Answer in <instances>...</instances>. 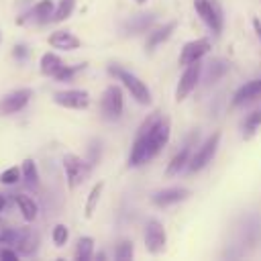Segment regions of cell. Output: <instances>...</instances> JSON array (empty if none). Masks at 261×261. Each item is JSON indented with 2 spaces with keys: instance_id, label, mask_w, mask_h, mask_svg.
I'll list each match as a JSON object with an SVG mask.
<instances>
[{
  "instance_id": "obj_11",
  "label": "cell",
  "mask_w": 261,
  "mask_h": 261,
  "mask_svg": "<svg viewBox=\"0 0 261 261\" xmlns=\"http://www.w3.org/2000/svg\"><path fill=\"white\" fill-rule=\"evenodd\" d=\"M165 243H167V234H165V228L159 220L151 218L145 226V247L149 253L157 255L165 249Z\"/></svg>"
},
{
  "instance_id": "obj_37",
  "label": "cell",
  "mask_w": 261,
  "mask_h": 261,
  "mask_svg": "<svg viewBox=\"0 0 261 261\" xmlns=\"http://www.w3.org/2000/svg\"><path fill=\"white\" fill-rule=\"evenodd\" d=\"M253 29H255L257 37L261 39V18H259V16H255V18H253Z\"/></svg>"
},
{
  "instance_id": "obj_20",
  "label": "cell",
  "mask_w": 261,
  "mask_h": 261,
  "mask_svg": "<svg viewBox=\"0 0 261 261\" xmlns=\"http://www.w3.org/2000/svg\"><path fill=\"white\" fill-rule=\"evenodd\" d=\"M259 94H261V80H251V82H247L245 86H241V88L237 90V94H234V98H232V104H234V106H241V104L253 100V98L259 96Z\"/></svg>"
},
{
  "instance_id": "obj_30",
  "label": "cell",
  "mask_w": 261,
  "mask_h": 261,
  "mask_svg": "<svg viewBox=\"0 0 261 261\" xmlns=\"http://www.w3.org/2000/svg\"><path fill=\"white\" fill-rule=\"evenodd\" d=\"M100 155H102V143L98 139H92V143L88 147V163L94 167L100 161Z\"/></svg>"
},
{
  "instance_id": "obj_21",
  "label": "cell",
  "mask_w": 261,
  "mask_h": 261,
  "mask_svg": "<svg viewBox=\"0 0 261 261\" xmlns=\"http://www.w3.org/2000/svg\"><path fill=\"white\" fill-rule=\"evenodd\" d=\"M20 173H22L20 179L24 181V186H27L29 190L37 192V190H39V171H37V165H35L33 159H24V161H22Z\"/></svg>"
},
{
  "instance_id": "obj_1",
  "label": "cell",
  "mask_w": 261,
  "mask_h": 261,
  "mask_svg": "<svg viewBox=\"0 0 261 261\" xmlns=\"http://www.w3.org/2000/svg\"><path fill=\"white\" fill-rule=\"evenodd\" d=\"M169 133H171L169 118L161 116L159 112L149 114L137 130V137H135V143H133L130 155H128V165L139 167V165L151 161L155 155H159V151L169 141Z\"/></svg>"
},
{
  "instance_id": "obj_2",
  "label": "cell",
  "mask_w": 261,
  "mask_h": 261,
  "mask_svg": "<svg viewBox=\"0 0 261 261\" xmlns=\"http://www.w3.org/2000/svg\"><path fill=\"white\" fill-rule=\"evenodd\" d=\"M108 73L114 75L118 82H122V86L130 92V96H133L139 104H149V102H151V92H149L147 84L141 82L135 73L122 69L120 65H108Z\"/></svg>"
},
{
  "instance_id": "obj_18",
  "label": "cell",
  "mask_w": 261,
  "mask_h": 261,
  "mask_svg": "<svg viewBox=\"0 0 261 261\" xmlns=\"http://www.w3.org/2000/svg\"><path fill=\"white\" fill-rule=\"evenodd\" d=\"M49 45L53 49H61V51H71V49H77L82 45V41L69 33V31H55L49 35Z\"/></svg>"
},
{
  "instance_id": "obj_6",
  "label": "cell",
  "mask_w": 261,
  "mask_h": 261,
  "mask_svg": "<svg viewBox=\"0 0 261 261\" xmlns=\"http://www.w3.org/2000/svg\"><path fill=\"white\" fill-rule=\"evenodd\" d=\"M63 169H65V177H67V186L69 188H77L92 171V165L88 161H84L82 157L67 153L63 157Z\"/></svg>"
},
{
  "instance_id": "obj_36",
  "label": "cell",
  "mask_w": 261,
  "mask_h": 261,
  "mask_svg": "<svg viewBox=\"0 0 261 261\" xmlns=\"http://www.w3.org/2000/svg\"><path fill=\"white\" fill-rule=\"evenodd\" d=\"M8 234H10V226L0 218V243H6L8 241Z\"/></svg>"
},
{
  "instance_id": "obj_9",
  "label": "cell",
  "mask_w": 261,
  "mask_h": 261,
  "mask_svg": "<svg viewBox=\"0 0 261 261\" xmlns=\"http://www.w3.org/2000/svg\"><path fill=\"white\" fill-rule=\"evenodd\" d=\"M239 241L243 247L249 245L251 249L259 245V241H261V216L259 214L243 216L241 226H239Z\"/></svg>"
},
{
  "instance_id": "obj_38",
  "label": "cell",
  "mask_w": 261,
  "mask_h": 261,
  "mask_svg": "<svg viewBox=\"0 0 261 261\" xmlns=\"http://www.w3.org/2000/svg\"><path fill=\"white\" fill-rule=\"evenodd\" d=\"M4 206H6V198H4V196H2V194H0V210H2V208H4Z\"/></svg>"
},
{
  "instance_id": "obj_8",
  "label": "cell",
  "mask_w": 261,
  "mask_h": 261,
  "mask_svg": "<svg viewBox=\"0 0 261 261\" xmlns=\"http://www.w3.org/2000/svg\"><path fill=\"white\" fill-rule=\"evenodd\" d=\"M200 75H202V63H200V59L186 65V69H184V73H181V77H179V84H177V88H175V100H177V102H181V100L188 98V94H190V92L196 88V84L200 82Z\"/></svg>"
},
{
  "instance_id": "obj_33",
  "label": "cell",
  "mask_w": 261,
  "mask_h": 261,
  "mask_svg": "<svg viewBox=\"0 0 261 261\" xmlns=\"http://www.w3.org/2000/svg\"><path fill=\"white\" fill-rule=\"evenodd\" d=\"M80 69H84V65H75V67H67V65H61V69H59V71H57L53 77H55L57 82H69V80H71V77H73V75H75Z\"/></svg>"
},
{
  "instance_id": "obj_34",
  "label": "cell",
  "mask_w": 261,
  "mask_h": 261,
  "mask_svg": "<svg viewBox=\"0 0 261 261\" xmlns=\"http://www.w3.org/2000/svg\"><path fill=\"white\" fill-rule=\"evenodd\" d=\"M12 55L16 57V59H27L29 57V49L24 47V45H14V49H12Z\"/></svg>"
},
{
  "instance_id": "obj_27",
  "label": "cell",
  "mask_w": 261,
  "mask_h": 261,
  "mask_svg": "<svg viewBox=\"0 0 261 261\" xmlns=\"http://www.w3.org/2000/svg\"><path fill=\"white\" fill-rule=\"evenodd\" d=\"M73 8H75V0H59L57 8L53 10L51 20H53V22H61V20H65V18L73 12Z\"/></svg>"
},
{
  "instance_id": "obj_19",
  "label": "cell",
  "mask_w": 261,
  "mask_h": 261,
  "mask_svg": "<svg viewBox=\"0 0 261 261\" xmlns=\"http://www.w3.org/2000/svg\"><path fill=\"white\" fill-rule=\"evenodd\" d=\"M175 27H177V22H175V20H169V22H165L163 27L155 29L153 33H149L147 43H145V49H147V51H153L157 45H161L163 41H167V39L171 37V33L175 31Z\"/></svg>"
},
{
  "instance_id": "obj_22",
  "label": "cell",
  "mask_w": 261,
  "mask_h": 261,
  "mask_svg": "<svg viewBox=\"0 0 261 261\" xmlns=\"http://www.w3.org/2000/svg\"><path fill=\"white\" fill-rule=\"evenodd\" d=\"M226 71H228V61H224V59H214V61H210L208 67H206V73H204V84H206V86H212V84L218 82Z\"/></svg>"
},
{
  "instance_id": "obj_28",
  "label": "cell",
  "mask_w": 261,
  "mask_h": 261,
  "mask_svg": "<svg viewBox=\"0 0 261 261\" xmlns=\"http://www.w3.org/2000/svg\"><path fill=\"white\" fill-rule=\"evenodd\" d=\"M102 188H104V184L98 181V184L90 190V196H88V200H86V210H84L86 218H90V216L94 214V210H96V206H98V200H100V194H102Z\"/></svg>"
},
{
  "instance_id": "obj_29",
  "label": "cell",
  "mask_w": 261,
  "mask_h": 261,
  "mask_svg": "<svg viewBox=\"0 0 261 261\" xmlns=\"http://www.w3.org/2000/svg\"><path fill=\"white\" fill-rule=\"evenodd\" d=\"M20 167H8V169H4L2 173H0V184H4V186H12V184H16L18 179H20Z\"/></svg>"
},
{
  "instance_id": "obj_17",
  "label": "cell",
  "mask_w": 261,
  "mask_h": 261,
  "mask_svg": "<svg viewBox=\"0 0 261 261\" xmlns=\"http://www.w3.org/2000/svg\"><path fill=\"white\" fill-rule=\"evenodd\" d=\"M155 14L153 12H143V14H135L130 16L124 24H122V33L124 35H141L145 31H149V27L153 24Z\"/></svg>"
},
{
  "instance_id": "obj_26",
  "label": "cell",
  "mask_w": 261,
  "mask_h": 261,
  "mask_svg": "<svg viewBox=\"0 0 261 261\" xmlns=\"http://www.w3.org/2000/svg\"><path fill=\"white\" fill-rule=\"evenodd\" d=\"M259 126H261V110H255V112H251V114L243 120V137H245V139H251V137L257 133Z\"/></svg>"
},
{
  "instance_id": "obj_25",
  "label": "cell",
  "mask_w": 261,
  "mask_h": 261,
  "mask_svg": "<svg viewBox=\"0 0 261 261\" xmlns=\"http://www.w3.org/2000/svg\"><path fill=\"white\" fill-rule=\"evenodd\" d=\"M92 251H94V239L92 237H80V241L75 245V259L88 261V259H92Z\"/></svg>"
},
{
  "instance_id": "obj_7",
  "label": "cell",
  "mask_w": 261,
  "mask_h": 261,
  "mask_svg": "<svg viewBox=\"0 0 261 261\" xmlns=\"http://www.w3.org/2000/svg\"><path fill=\"white\" fill-rule=\"evenodd\" d=\"M6 243L22 255H33L39 247V237L31 228H10V234H8Z\"/></svg>"
},
{
  "instance_id": "obj_16",
  "label": "cell",
  "mask_w": 261,
  "mask_h": 261,
  "mask_svg": "<svg viewBox=\"0 0 261 261\" xmlns=\"http://www.w3.org/2000/svg\"><path fill=\"white\" fill-rule=\"evenodd\" d=\"M190 196V190L186 188H165V190H159L151 196L153 204L159 206V208H165V206H171V204H177L181 200H186Z\"/></svg>"
},
{
  "instance_id": "obj_35",
  "label": "cell",
  "mask_w": 261,
  "mask_h": 261,
  "mask_svg": "<svg viewBox=\"0 0 261 261\" xmlns=\"http://www.w3.org/2000/svg\"><path fill=\"white\" fill-rule=\"evenodd\" d=\"M0 259H2V261H16V259H18V253L12 251V249H2V251H0Z\"/></svg>"
},
{
  "instance_id": "obj_3",
  "label": "cell",
  "mask_w": 261,
  "mask_h": 261,
  "mask_svg": "<svg viewBox=\"0 0 261 261\" xmlns=\"http://www.w3.org/2000/svg\"><path fill=\"white\" fill-rule=\"evenodd\" d=\"M194 8L196 12L200 14V18L204 20V24L214 33V35H220L222 31V10H220V4L216 0H194Z\"/></svg>"
},
{
  "instance_id": "obj_39",
  "label": "cell",
  "mask_w": 261,
  "mask_h": 261,
  "mask_svg": "<svg viewBox=\"0 0 261 261\" xmlns=\"http://www.w3.org/2000/svg\"><path fill=\"white\" fill-rule=\"evenodd\" d=\"M135 2H139V4H143V2H147V0H135Z\"/></svg>"
},
{
  "instance_id": "obj_23",
  "label": "cell",
  "mask_w": 261,
  "mask_h": 261,
  "mask_svg": "<svg viewBox=\"0 0 261 261\" xmlns=\"http://www.w3.org/2000/svg\"><path fill=\"white\" fill-rule=\"evenodd\" d=\"M14 202H16V206H18V210H20V214H22V218H24L27 222H33V220L37 218L39 208H37V204H35L33 198H29V196H24V194H16V196H14Z\"/></svg>"
},
{
  "instance_id": "obj_32",
  "label": "cell",
  "mask_w": 261,
  "mask_h": 261,
  "mask_svg": "<svg viewBox=\"0 0 261 261\" xmlns=\"http://www.w3.org/2000/svg\"><path fill=\"white\" fill-rule=\"evenodd\" d=\"M53 243L57 245V247H63L65 243H67V237H69V230H67V226L65 224H55L53 226Z\"/></svg>"
},
{
  "instance_id": "obj_15",
  "label": "cell",
  "mask_w": 261,
  "mask_h": 261,
  "mask_svg": "<svg viewBox=\"0 0 261 261\" xmlns=\"http://www.w3.org/2000/svg\"><path fill=\"white\" fill-rule=\"evenodd\" d=\"M208 51H210V41H208V39L190 41V43H186L184 49H181L179 65H188V63H192V61H198V59H202Z\"/></svg>"
},
{
  "instance_id": "obj_13",
  "label": "cell",
  "mask_w": 261,
  "mask_h": 261,
  "mask_svg": "<svg viewBox=\"0 0 261 261\" xmlns=\"http://www.w3.org/2000/svg\"><path fill=\"white\" fill-rule=\"evenodd\" d=\"M53 102L59 104V106H63V108L82 110V108H88L90 94L86 90H63V92H55Z\"/></svg>"
},
{
  "instance_id": "obj_10",
  "label": "cell",
  "mask_w": 261,
  "mask_h": 261,
  "mask_svg": "<svg viewBox=\"0 0 261 261\" xmlns=\"http://www.w3.org/2000/svg\"><path fill=\"white\" fill-rule=\"evenodd\" d=\"M33 98V90L31 88H20V90H12L6 96L0 98V116H8L14 114L18 110H22L29 100Z\"/></svg>"
},
{
  "instance_id": "obj_24",
  "label": "cell",
  "mask_w": 261,
  "mask_h": 261,
  "mask_svg": "<svg viewBox=\"0 0 261 261\" xmlns=\"http://www.w3.org/2000/svg\"><path fill=\"white\" fill-rule=\"evenodd\" d=\"M61 65H63V61H61L55 53H51V51L45 53V55L41 57V63H39L43 75H55V73L61 69Z\"/></svg>"
},
{
  "instance_id": "obj_4",
  "label": "cell",
  "mask_w": 261,
  "mask_h": 261,
  "mask_svg": "<svg viewBox=\"0 0 261 261\" xmlns=\"http://www.w3.org/2000/svg\"><path fill=\"white\" fill-rule=\"evenodd\" d=\"M122 108H124V100H122V90L118 86H108L102 94L100 100V110L102 116L106 120H118L122 116Z\"/></svg>"
},
{
  "instance_id": "obj_12",
  "label": "cell",
  "mask_w": 261,
  "mask_h": 261,
  "mask_svg": "<svg viewBox=\"0 0 261 261\" xmlns=\"http://www.w3.org/2000/svg\"><path fill=\"white\" fill-rule=\"evenodd\" d=\"M196 141H198V130H192L190 137L186 139L184 147H181V149L173 155V159L169 161V165H167V169H165L167 175H177L181 169L188 167V163H190V159H192V147H194Z\"/></svg>"
},
{
  "instance_id": "obj_5",
  "label": "cell",
  "mask_w": 261,
  "mask_h": 261,
  "mask_svg": "<svg viewBox=\"0 0 261 261\" xmlns=\"http://www.w3.org/2000/svg\"><path fill=\"white\" fill-rule=\"evenodd\" d=\"M218 143H220V133H212V135L204 141V145H202L196 153H192V159H190V163H188V171H192V173L202 171V169L212 161V157L216 155Z\"/></svg>"
},
{
  "instance_id": "obj_31",
  "label": "cell",
  "mask_w": 261,
  "mask_h": 261,
  "mask_svg": "<svg viewBox=\"0 0 261 261\" xmlns=\"http://www.w3.org/2000/svg\"><path fill=\"white\" fill-rule=\"evenodd\" d=\"M114 257H116L118 261H126V259H130V257H133V243H130V241H120V243L116 245Z\"/></svg>"
},
{
  "instance_id": "obj_14",
  "label": "cell",
  "mask_w": 261,
  "mask_h": 261,
  "mask_svg": "<svg viewBox=\"0 0 261 261\" xmlns=\"http://www.w3.org/2000/svg\"><path fill=\"white\" fill-rule=\"evenodd\" d=\"M53 2L51 0H41V2H37L27 14H22V16H18L16 18V22L18 24H24V22H35V24H45V22H49L51 20V16H53Z\"/></svg>"
}]
</instances>
